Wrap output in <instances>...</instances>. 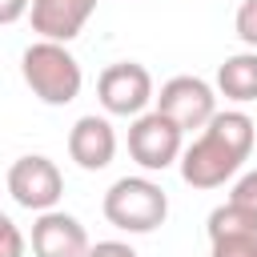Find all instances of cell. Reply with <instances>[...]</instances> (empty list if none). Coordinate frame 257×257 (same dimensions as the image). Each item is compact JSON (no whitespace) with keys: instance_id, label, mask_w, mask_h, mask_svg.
I'll return each mask as SVG.
<instances>
[{"instance_id":"cell-19","label":"cell","mask_w":257,"mask_h":257,"mask_svg":"<svg viewBox=\"0 0 257 257\" xmlns=\"http://www.w3.org/2000/svg\"><path fill=\"white\" fill-rule=\"evenodd\" d=\"M253 257H257V253H253Z\"/></svg>"},{"instance_id":"cell-17","label":"cell","mask_w":257,"mask_h":257,"mask_svg":"<svg viewBox=\"0 0 257 257\" xmlns=\"http://www.w3.org/2000/svg\"><path fill=\"white\" fill-rule=\"evenodd\" d=\"M88 257H137V249L124 245V241H96L88 249Z\"/></svg>"},{"instance_id":"cell-16","label":"cell","mask_w":257,"mask_h":257,"mask_svg":"<svg viewBox=\"0 0 257 257\" xmlns=\"http://www.w3.org/2000/svg\"><path fill=\"white\" fill-rule=\"evenodd\" d=\"M257 253V237H229V241H213V257H253Z\"/></svg>"},{"instance_id":"cell-7","label":"cell","mask_w":257,"mask_h":257,"mask_svg":"<svg viewBox=\"0 0 257 257\" xmlns=\"http://www.w3.org/2000/svg\"><path fill=\"white\" fill-rule=\"evenodd\" d=\"M8 193L20 209H32V213H48L56 209V201L64 197V177L60 169L48 161V157H20L12 169H8Z\"/></svg>"},{"instance_id":"cell-2","label":"cell","mask_w":257,"mask_h":257,"mask_svg":"<svg viewBox=\"0 0 257 257\" xmlns=\"http://www.w3.org/2000/svg\"><path fill=\"white\" fill-rule=\"evenodd\" d=\"M20 72H24V84L44 104H72L80 96V84H84V72L76 64V56L56 40L28 44L24 56H20Z\"/></svg>"},{"instance_id":"cell-12","label":"cell","mask_w":257,"mask_h":257,"mask_svg":"<svg viewBox=\"0 0 257 257\" xmlns=\"http://www.w3.org/2000/svg\"><path fill=\"white\" fill-rule=\"evenodd\" d=\"M229 237H257V213L225 201L209 213V241H229Z\"/></svg>"},{"instance_id":"cell-5","label":"cell","mask_w":257,"mask_h":257,"mask_svg":"<svg viewBox=\"0 0 257 257\" xmlns=\"http://www.w3.org/2000/svg\"><path fill=\"white\" fill-rule=\"evenodd\" d=\"M181 128L165 116V112H141L137 120H133V128H128V153H133V161L141 165V169H149V173H165L173 161H181Z\"/></svg>"},{"instance_id":"cell-10","label":"cell","mask_w":257,"mask_h":257,"mask_svg":"<svg viewBox=\"0 0 257 257\" xmlns=\"http://www.w3.org/2000/svg\"><path fill=\"white\" fill-rule=\"evenodd\" d=\"M28 12H32V32H40V40L68 44L96 12V0H32Z\"/></svg>"},{"instance_id":"cell-6","label":"cell","mask_w":257,"mask_h":257,"mask_svg":"<svg viewBox=\"0 0 257 257\" xmlns=\"http://www.w3.org/2000/svg\"><path fill=\"white\" fill-rule=\"evenodd\" d=\"M157 112H165L181 133H193V128H205L217 116V96L201 76H173V80L161 84Z\"/></svg>"},{"instance_id":"cell-11","label":"cell","mask_w":257,"mask_h":257,"mask_svg":"<svg viewBox=\"0 0 257 257\" xmlns=\"http://www.w3.org/2000/svg\"><path fill=\"white\" fill-rule=\"evenodd\" d=\"M217 88H221V96H229V100H237V104L257 100V52H237V56H229V60L217 68Z\"/></svg>"},{"instance_id":"cell-13","label":"cell","mask_w":257,"mask_h":257,"mask_svg":"<svg viewBox=\"0 0 257 257\" xmlns=\"http://www.w3.org/2000/svg\"><path fill=\"white\" fill-rule=\"evenodd\" d=\"M233 28H237V36H241V40H245V44L257 52V0H241Z\"/></svg>"},{"instance_id":"cell-8","label":"cell","mask_w":257,"mask_h":257,"mask_svg":"<svg viewBox=\"0 0 257 257\" xmlns=\"http://www.w3.org/2000/svg\"><path fill=\"white\" fill-rule=\"evenodd\" d=\"M88 233L72 213L48 209L32 221V253L36 257H88Z\"/></svg>"},{"instance_id":"cell-18","label":"cell","mask_w":257,"mask_h":257,"mask_svg":"<svg viewBox=\"0 0 257 257\" xmlns=\"http://www.w3.org/2000/svg\"><path fill=\"white\" fill-rule=\"evenodd\" d=\"M28 8H32V0H0V24H16Z\"/></svg>"},{"instance_id":"cell-9","label":"cell","mask_w":257,"mask_h":257,"mask_svg":"<svg viewBox=\"0 0 257 257\" xmlns=\"http://www.w3.org/2000/svg\"><path fill=\"white\" fill-rule=\"evenodd\" d=\"M68 157H72L80 169H88V173L108 169L112 157H116V133H112V124H108L104 116H96V112L80 116V120L68 128Z\"/></svg>"},{"instance_id":"cell-3","label":"cell","mask_w":257,"mask_h":257,"mask_svg":"<svg viewBox=\"0 0 257 257\" xmlns=\"http://www.w3.org/2000/svg\"><path fill=\"white\" fill-rule=\"evenodd\" d=\"M104 217L120 233H153L169 217V197L149 177H120L104 193Z\"/></svg>"},{"instance_id":"cell-4","label":"cell","mask_w":257,"mask_h":257,"mask_svg":"<svg viewBox=\"0 0 257 257\" xmlns=\"http://www.w3.org/2000/svg\"><path fill=\"white\" fill-rule=\"evenodd\" d=\"M96 96H100L104 112H112V116H141L149 108V100H157L153 96V76L137 60L108 64L96 80Z\"/></svg>"},{"instance_id":"cell-14","label":"cell","mask_w":257,"mask_h":257,"mask_svg":"<svg viewBox=\"0 0 257 257\" xmlns=\"http://www.w3.org/2000/svg\"><path fill=\"white\" fill-rule=\"evenodd\" d=\"M0 257H24V233L8 213H0Z\"/></svg>"},{"instance_id":"cell-15","label":"cell","mask_w":257,"mask_h":257,"mask_svg":"<svg viewBox=\"0 0 257 257\" xmlns=\"http://www.w3.org/2000/svg\"><path fill=\"white\" fill-rule=\"evenodd\" d=\"M229 201H233V205H241V209H249V213H257V169H253V173H245V177L233 185Z\"/></svg>"},{"instance_id":"cell-1","label":"cell","mask_w":257,"mask_h":257,"mask_svg":"<svg viewBox=\"0 0 257 257\" xmlns=\"http://www.w3.org/2000/svg\"><path fill=\"white\" fill-rule=\"evenodd\" d=\"M253 137H257V124L245 112H237V108L217 112L201 128V137L181 153V177H185V185H193V189H217V185H225L249 161Z\"/></svg>"}]
</instances>
